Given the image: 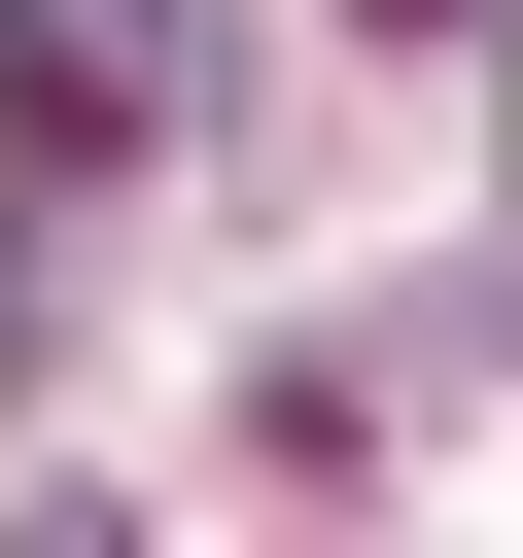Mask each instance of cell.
Returning a JSON list of instances; mask_svg holds the SVG:
<instances>
[{"instance_id": "cell-1", "label": "cell", "mask_w": 523, "mask_h": 558, "mask_svg": "<svg viewBox=\"0 0 523 558\" xmlns=\"http://www.w3.org/2000/svg\"><path fill=\"white\" fill-rule=\"evenodd\" d=\"M174 105H209V70H174V0H0V140H35V174H139Z\"/></svg>"}]
</instances>
